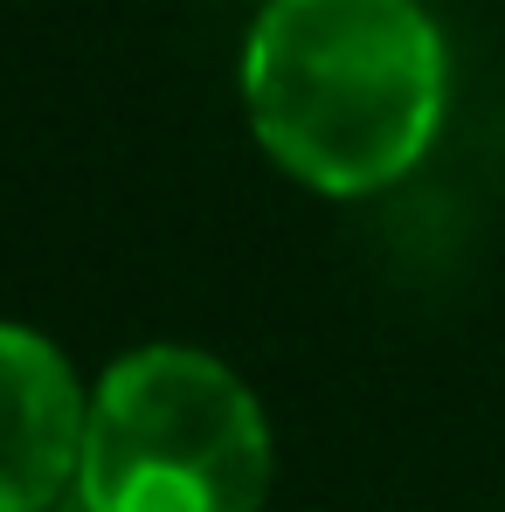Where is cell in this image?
I'll return each instance as SVG.
<instances>
[{"label": "cell", "mask_w": 505, "mask_h": 512, "mask_svg": "<svg viewBox=\"0 0 505 512\" xmlns=\"http://www.w3.org/2000/svg\"><path fill=\"white\" fill-rule=\"evenodd\" d=\"M90 409L42 333L0 326V512H42L84 471Z\"/></svg>", "instance_id": "cell-3"}, {"label": "cell", "mask_w": 505, "mask_h": 512, "mask_svg": "<svg viewBox=\"0 0 505 512\" xmlns=\"http://www.w3.org/2000/svg\"><path fill=\"white\" fill-rule=\"evenodd\" d=\"M243 97L263 153L319 194H374L443 125V35L416 0H270Z\"/></svg>", "instance_id": "cell-1"}, {"label": "cell", "mask_w": 505, "mask_h": 512, "mask_svg": "<svg viewBox=\"0 0 505 512\" xmlns=\"http://www.w3.org/2000/svg\"><path fill=\"white\" fill-rule=\"evenodd\" d=\"M90 512H256L270 492V429L256 395L208 353H125L84 429Z\"/></svg>", "instance_id": "cell-2"}]
</instances>
